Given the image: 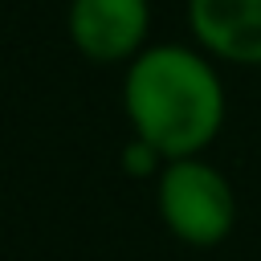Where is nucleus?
<instances>
[{
    "mask_svg": "<svg viewBox=\"0 0 261 261\" xmlns=\"http://www.w3.org/2000/svg\"><path fill=\"white\" fill-rule=\"evenodd\" d=\"M122 106L135 139L155 147L163 163L196 159L224 122V86L196 49L155 45L130 61Z\"/></svg>",
    "mask_w": 261,
    "mask_h": 261,
    "instance_id": "obj_1",
    "label": "nucleus"
},
{
    "mask_svg": "<svg viewBox=\"0 0 261 261\" xmlns=\"http://www.w3.org/2000/svg\"><path fill=\"white\" fill-rule=\"evenodd\" d=\"M155 204H159V220L167 224V232L192 249L220 245L237 224L232 184L200 155L163 163L155 179Z\"/></svg>",
    "mask_w": 261,
    "mask_h": 261,
    "instance_id": "obj_2",
    "label": "nucleus"
},
{
    "mask_svg": "<svg viewBox=\"0 0 261 261\" xmlns=\"http://www.w3.org/2000/svg\"><path fill=\"white\" fill-rule=\"evenodd\" d=\"M147 0H73L69 37L90 61H126L147 37Z\"/></svg>",
    "mask_w": 261,
    "mask_h": 261,
    "instance_id": "obj_3",
    "label": "nucleus"
},
{
    "mask_svg": "<svg viewBox=\"0 0 261 261\" xmlns=\"http://www.w3.org/2000/svg\"><path fill=\"white\" fill-rule=\"evenodd\" d=\"M196 41L237 65H261V0H188Z\"/></svg>",
    "mask_w": 261,
    "mask_h": 261,
    "instance_id": "obj_4",
    "label": "nucleus"
},
{
    "mask_svg": "<svg viewBox=\"0 0 261 261\" xmlns=\"http://www.w3.org/2000/svg\"><path fill=\"white\" fill-rule=\"evenodd\" d=\"M122 171H130V175H155V179H159L163 155H159L155 147H147L143 139H135V143L122 147Z\"/></svg>",
    "mask_w": 261,
    "mask_h": 261,
    "instance_id": "obj_5",
    "label": "nucleus"
}]
</instances>
